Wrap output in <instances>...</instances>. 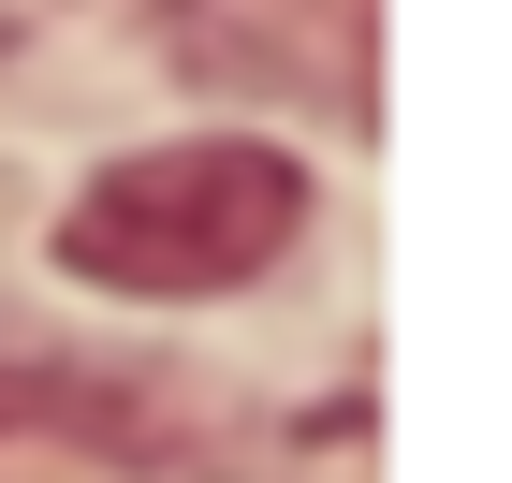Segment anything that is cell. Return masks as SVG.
I'll return each mask as SVG.
<instances>
[{"label":"cell","instance_id":"1","mask_svg":"<svg viewBox=\"0 0 512 483\" xmlns=\"http://www.w3.org/2000/svg\"><path fill=\"white\" fill-rule=\"evenodd\" d=\"M293 235H308V161L264 147V132L132 147V161H103V176L59 205V264H74L88 293H161V308L264 279Z\"/></svg>","mask_w":512,"mask_h":483}]
</instances>
